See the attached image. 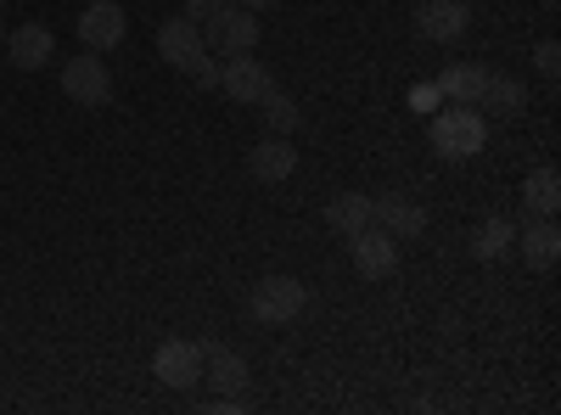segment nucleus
I'll return each instance as SVG.
<instances>
[{
	"mask_svg": "<svg viewBox=\"0 0 561 415\" xmlns=\"http://www.w3.org/2000/svg\"><path fill=\"white\" fill-rule=\"evenodd\" d=\"M489 147V118L478 107H449V113H433V152L449 158V163H466Z\"/></svg>",
	"mask_w": 561,
	"mask_h": 415,
	"instance_id": "1",
	"label": "nucleus"
},
{
	"mask_svg": "<svg viewBox=\"0 0 561 415\" xmlns=\"http://www.w3.org/2000/svg\"><path fill=\"white\" fill-rule=\"evenodd\" d=\"M304 309H309V287L298 281V275H264V281L253 287V298H248V314L259 320V326H293Z\"/></svg>",
	"mask_w": 561,
	"mask_h": 415,
	"instance_id": "2",
	"label": "nucleus"
},
{
	"mask_svg": "<svg viewBox=\"0 0 561 415\" xmlns=\"http://www.w3.org/2000/svg\"><path fill=\"white\" fill-rule=\"evenodd\" d=\"M203 354H208V343L169 337V343L152 354V377H158L169 393H192V388L203 382Z\"/></svg>",
	"mask_w": 561,
	"mask_h": 415,
	"instance_id": "3",
	"label": "nucleus"
},
{
	"mask_svg": "<svg viewBox=\"0 0 561 415\" xmlns=\"http://www.w3.org/2000/svg\"><path fill=\"white\" fill-rule=\"evenodd\" d=\"M62 96L79 102V107H107L113 102V73L96 51H84L73 62H62Z\"/></svg>",
	"mask_w": 561,
	"mask_h": 415,
	"instance_id": "4",
	"label": "nucleus"
},
{
	"mask_svg": "<svg viewBox=\"0 0 561 415\" xmlns=\"http://www.w3.org/2000/svg\"><path fill=\"white\" fill-rule=\"evenodd\" d=\"M203 45H214L219 57L259 51V12H248V7H225L219 18L203 23Z\"/></svg>",
	"mask_w": 561,
	"mask_h": 415,
	"instance_id": "5",
	"label": "nucleus"
},
{
	"mask_svg": "<svg viewBox=\"0 0 561 415\" xmlns=\"http://www.w3.org/2000/svg\"><path fill=\"white\" fill-rule=\"evenodd\" d=\"M348 253H354V269L365 275V281H388V275L399 269V242L388 237L382 224H365L348 237Z\"/></svg>",
	"mask_w": 561,
	"mask_h": 415,
	"instance_id": "6",
	"label": "nucleus"
},
{
	"mask_svg": "<svg viewBox=\"0 0 561 415\" xmlns=\"http://www.w3.org/2000/svg\"><path fill=\"white\" fill-rule=\"evenodd\" d=\"M124 34H129V18H124V7H113V0H90V7L79 12V45L84 51H113V45H124Z\"/></svg>",
	"mask_w": 561,
	"mask_h": 415,
	"instance_id": "7",
	"label": "nucleus"
},
{
	"mask_svg": "<svg viewBox=\"0 0 561 415\" xmlns=\"http://www.w3.org/2000/svg\"><path fill=\"white\" fill-rule=\"evenodd\" d=\"M203 382H214V393H219L225 404H242V393H248L253 371H248V359H242L237 348L208 343V354H203Z\"/></svg>",
	"mask_w": 561,
	"mask_h": 415,
	"instance_id": "8",
	"label": "nucleus"
},
{
	"mask_svg": "<svg viewBox=\"0 0 561 415\" xmlns=\"http://www.w3.org/2000/svg\"><path fill=\"white\" fill-rule=\"evenodd\" d=\"M466 28H472V12H466V0H421V12H415V34H421V39L455 45Z\"/></svg>",
	"mask_w": 561,
	"mask_h": 415,
	"instance_id": "9",
	"label": "nucleus"
},
{
	"mask_svg": "<svg viewBox=\"0 0 561 415\" xmlns=\"http://www.w3.org/2000/svg\"><path fill=\"white\" fill-rule=\"evenodd\" d=\"M275 79H270V68L253 57V51H242V57H230L225 68H219V90L230 102H242V107H259V96L270 90Z\"/></svg>",
	"mask_w": 561,
	"mask_h": 415,
	"instance_id": "10",
	"label": "nucleus"
},
{
	"mask_svg": "<svg viewBox=\"0 0 561 415\" xmlns=\"http://www.w3.org/2000/svg\"><path fill=\"white\" fill-rule=\"evenodd\" d=\"M370 224H382L393 242H415L427 230V208L410 197H370Z\"/></svg>",
	"mask_w": 561,
	"mask_h": 415,
	"instance_id": "11",
	"label": "nucleus"
},
{
	"mask_svg": "<svg viewBox=\"0 0 561 415\" xmlns=\"http://www.w3.org/2000/svg\"><path fill=\"white\" fill-rule=\"evenodd\" d=\"M7 57H12V68L39 73L45 62L57 57V34L45 28V23H23V28H12V34H7Z\"/></svg>",
	"mask_w": 561,
	"mask_h": 415,
	"instance_id": "12",
	"label": "nucleus"
},
{
	"mask_svg": "<svg viewBox=\"0 0 561 415\" xmlns=\"http://www.w3.org/2000/svg\"><path fill=\"white\" fill-rule=\"evenodd\" d=\"M203 51H208V45H203V23H192V18H169V23L158 28V57H163L169 68L185 73V62L203 57Z\"/></svg>",
	"mask_w": 561,
	"mask_h": 415,
	"instance_id": "13",
	"label": "nucleus"
},
{
	"mask_svg": "<svg viewBox=\"0 0 561 415\" xmlns=\"http://www.w3.org/2000/svg\"><path fill=\"white\" fill-rule=\"evenodd\" d=\"M293 169H298V152H293L287 135H270V141H259V147L248 152V174L264 180V186H280V180H293Z\"/></svg>",
	"mask_w": 561,
	"mask_h": 415,
	"instance_id": "14",
	"label": "nucleus"
},
{
	"mask_svg": "<svg viewBox=\"0 0 561 415\" xmlns=\"http://www.w3.org/2000/svg\"><path fill=\"white\" fill-rule=\"evenodd\" d=\"M511 247L528 258V269H556V258H561V230H556V219H539V224L517 230V242H511Z\"/></svg>",
	"mask_w": 561,
	"mask_h": 415,
	"instance_id": "15",
	"label": "nucleus"
},
{
	"mask_svg": "<svg viewBox=\"0 0 561 415\" xmlns=\"http://www.w3.org/2000/svg\"><path fill=\"white\" fill-rule=\"evenodd\" d=\"M472 107H483V113H494V118H517V113L528 107V90H523V79H505V73H489Z\"/></svg>",
	"mask_w": 561,
	"mask_h": 415,
	"instance_id": "16",
	"label": "nucleus"
},
{
	"mask_svg": "<svg viewBox=\"0 0 561 415\" xmlns=\"http://www.w3.org/2000/svg\"><path fill=\"white\" fill-rule=\"evenodd\" d=\"M483 79H489V68H478V62H455V68H444L433 84H438V96H444V102L472 107V102H478V90H483Z\"/></svg>",
	"mask_w": 561,
	"mask_h": 415,
	"instance_id": "17",
	"label": "nucleus"
},
{
	"mask_svg": "<svg viewBox=\"0 0 561 415\" xmlns=\"http://www.w3.org/2000/svg\"><path fill=\"white\" fill-rule=\"evenodd\" d=\"M523 203H528V214H539V219H556V208H561V174L545 163V169H534L528 180H523Z\"/></svg>",
	"mask_w": 561,
	"mask_h": 415,
	"instance_id": "18",
	"label": "nucleus"
},
{
	"mask_svg": "<svg viewBox=\"0 0 561 415\" xmlns=\"http://www.w3.org/2000/svg\"><path fill=\"white\" fill-rule=\"evenodd\" d=\"M325 224H332L337 237H354V230H365V224H370V197H359V192L332 197V203H325Z\"/></svg>",
	"mask_w": 561,
	"mask_h": 415,
	"instance_id": "19",
	"label": "nucleus"
},
{
	"mask_svg": "<svg viewBox=\"0 0 561 415\" xmlns=\"http://www.w3.org/2000/svg\"><path fill=\"white\" fill-rule=\"evenodd\" d=\"M511 242H517V224L494 214V219H483V230H478L472 253H478V258H505V253H511Z\"/></svg>",
	"mask_w": 561,
	"mask_h": 415,
	"instance_id": "20",
	"label": "nucleus"
},
{
	"mask_svg": "<svg viewBox=\"0 0 561 415\" xmlns=\"http://www.w3.org/2000/svg\"><path fill=\"white\" fill-rule=\"evenodd\" d=\"M259 107H264V118H270V129H275V135H293V129H298V118H304V113H298V102H293V96H280L275 84L259 96Z\"/></svg>",
	"mask_w": 561,
	"mask_h": 415,
	"instance_id": "21",
	"label": "nucleus"
},
{
	"mask_svg": "<svg viewBox=\"0 0 561 415\" xmlns=\"http://www.w3.org/2000/svg\"><path fill=\"white\" fill-rule=\"evenodd\" d=\"M185 79H192V84H203V90H214V84H219V62L203 51V57H192V62H185Z\"/></svg>",
	"mask_w": 561,
	"mask_h": 415,
	"instance_id": "22",
	"label": "nucleus"
},
{
	"mask_svg": "<svg viewBox=\"0 0 561 415\" xmlns=\"http://www.w3.org/2000/svg\"><path fill=\"white\" fill-rule=\"evenodd\" d=\"M534 68H539L545 79L561 73V45H556V39H539V45H534Z\"/></svg>",
	"mask_w": 561,
	"mask_h": 415,
	"instance_id": "23",
	"label": "nucleus"
},
{
	"mask_svg": "<svg viewBox=\"0 0 561 415\" xmlns=\"http://www.w3.org/2000/svg\"><path fill=\"white\" fill-rule=\"evenodd\" d=\"M438 102H444V96H438V84H433V79L410 90V113H427V118H433V113H438Z\"/></svg>",
	"mask_w": 561,
	"mask_h": 415,
	"instance_id": "24",
	"label": "nucleus"
},
{
	"mask_svg": "<svg viewBox=\"0 0 561 415\" xmlns=\"http://www.w3.org/2000/svg\"><path fill=\"white\" fill-rule=\"evenodd\" d=\"M225 7H237V0H185V18H192V23H208V18H219Z\"/></svg>",
	"mask_w": 561,
	"mask_h": 415,
	"instance_id": "25",
	"label": "nucleus"
},
{
	"mask_svg": "<svg viewBox=\"0 0 561 415\" xmlns=\"http://www.w3.org/2000/svg\"><path fill=\"white\" fill-rule=\"evenodd\" d=\"M237 7H248V12H270L275 0H237Z\"/></svg>",
	"mask_w": 561,
	"mask_h": 415,
	"instance_id": "26",
	"label": "nucleus"
},
{
	"mask_svg": "<svg viewBox=\"0 0 561 415\" xmlns=\"http://www.w3.org/2000/svg\"><path fill=\"white\" fill-rule=\"evenodd\" d=\"M556 7H561V0H545V12H556Z\"/></svg>",
	"mask_w": 561,
	"mask_h": 415,
	"instance_id": "27",
	"label": "nucleus"
},
{
	"mask_svg": "<svg viewBox=\"0 0 561 415\" xmlns=\"http://www.w3.org/2000/svg\"><path fill=\"white\" fill-rule=\"evenodd\" d=\"M0 45H7V23H0Z\"/></svg>",
	"mask_w": 561,
	"mask_h": 415,
	"instance_id": "28",
	"label": "nucleus"
},
{
	"mask_svg": "<svg viewBox=\"0 0 561 415\" xmlns=\"http://www.w3.org/2000/svg\"><path fill=\"white\" fill-rule=\"evenodd\" d=\"M0 7H7V0H0Z\"/></svg>",
	"mask_w": 561,
	"mask_h": 415,
	"instance_id": "29",
	"label": "nucleus"
}]
</instances>
